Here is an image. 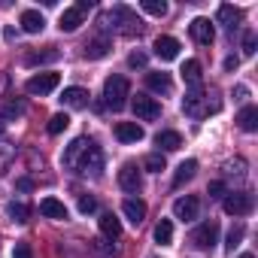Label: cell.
I'll return each instance as SVG.
<instances>
[{
    "label": "cell",
    "instance_id": "41",
    "mask_svg": "<svg viewBox=\"0 0 258 258\" xmlns=\"http://www.w3.org/2000/svg\"><path fill=\"white\" fill-rule=\"evenodd\" d=\"M234 94H237V97H246V94H249V88H246V85H237V88H234Z\"/></svg>",
    "mask_w": 258,
    "mask_h": 258
},
{
    "label": "cell",
    "instance_id": "44",
    "mask_svg": "<svg viewBox=\"0 0 258 258\" xmlns=\"http://www.w3.org/2000/svg\"><path fill=\"white\" fill-rule=\"evenodd\" d=\"M240 258H252V255H249V252H246V255H240Z\"/></svg>",
    "mask_w": 258,
    "mask_h": 258
},
{
    "label": "cell",
    "instance_id": "16",
    "mask_svg": "<svg viewBox=\"0 0 258 258\" xmlns=\"http://www.w3.org/2000/svg\"><path fill=\"white\" fill-rule=\"evenodd\" d=\"M40 213H43L46 219H55V222H64V219H67V207H64L58 198H43V201H40Z\"/></svg>",
    "mask_w": 258,
    "mask_h": 258
},
{
    "label": "cell",
    "instance_id": "10",
    "mask_svg": "<svg viewBox=\"0 0 258 258\" xmlns=\"http://www.w3.org/2000/svg\"><path fill=\"white\" fill-rule=\"evenodd\" d=\"M188 31H191V40L201 43V46H210V43L216 40V28L210 25V19H195V22L188 25Z\"/></svg>",
    "mask_w": 258,
    "mask_h": 258
},
{
    "label": "cell",
    "instance_id": "1",
    "mask_svg": "<svg viewBox=\"0 0 258 258\" xmlns=\"http://www.w3.org/2000/svg\"><path fill=\"white\" fill-rule=\"evenodd\" d=\"M64 167H70V170H76V173H82V176H97L100 173V167H103V152L94 146V140H88V137H79V140H73L70 146H67V152H64Z\"/></svg>",
    "mask_w": 258,
    "mask_h": 258
},
{
    "label": "cell",
    "instance_id": "17",
    "mask_svg": "<svg viewBox=\"0 0 258 258\" xmlns=\"http://www.w3.org/2000/svg\"><path fill=\"white\" fill-rule=\"evenodd\" d=\"M219 22H222L225 31L234 37V31H237V25H240V10L231 7V4H222V7H219Z\"/></svg>",
    "mask_w": 258,
    "mask_h": 258
},
{
    "label": "cell",
    "instance_id": "9",
    "mask_svg": "<svg viewBox=\"0 0 258 258\" xmlns=\"http://www.w3.org/2000/svg\"><path fill=\"white\" fill-rule=\"evenodd\" d=\"M118 185H121L124 191H131V195H137V191L143 188V176H140L137 164H124V167L118 170Z\"/></svg>",
    "mask_w": 258,
    "mask_h": 258
},
{
    "label": "cell",
    "instance_id": "7",
    "mask_svg": "<svg viewBox=\"0 0 258 258\" xmlns=\"http://www.w3.org/2000/svg\"><path fill=\"white\" fill-rule=\"evenodd\" d=\"M252 207H255V201H252L249 191H237V195H228L225 198V213L228 216H249Z\"/></svg>",
    "mask_w": 258,
    "mask_h": 258
},
{
    "label": "cell",
    "instance_id": "28",
    "mask_svg": "<svg viewBox=\"0 0 258 258\" xmlns=\"http://www.w3.org/2000/svg\"><path fill=\"white\" fill-rule=\"evenodd\" d=\"M155 240H158L161 246H167V243L173 240V225H170V219H161V222L155 225Z\"/></svg>",
    "mask_w": 258,
    "mask_h": 258
},
{
    "label": "cell",
    "instance_id": "22",
    "mask_svg": "<svg viewBox=\"0 0 258 258\" xmlns=\"http://www.w3.org/2000/svg\"><path fill=\"white\" fill-rule=\"evenodd\" d=\"M155 146L164 149V152H173V149L182 146V137H179V131H161V134L155 137Z\"/></svg>",
    "mask_w": 258,
    "mask_h": 258
},
{
    "label": "cell",
    "instance_id": "29",
    "mask_svg": "<svg viewBox=\"0 0 258 258\" xmlns=\"http://www.w3.org/2000/svg\"><path fill=\"white\" fill-rule=\"evenodd\" d=\"M46 61H58V49L49 46V52H31L28 55V64H46Z\"/></svg>",
    "mask_w": 258,
    "mask_h": 258
},
{
    "label": "cell",
    "instance_id": "31",
    "mask_svg": "<svg viewBox=\"0 0 258 258\" xmlns=\"http://www.w3.org/2000/svg\"><path fill=\"white\" fill-rule=\"evenodd\" d=\"M10 216H13V222H28L31 219V207L28 204H10Z\"/></svg>",
    "mask_w": 258,
    "mask_h": 258
},
{
    "label": "cell",
    "instance_id": "20",
    "mask_svg": "<svg viewBox=\"0 0 258 258\" xmlns=\"http://www.w3.org/2000/svg\"><path fill=\"white\" fill-rule=\"evenodd\" d=\"M100 234H103L106 240H118V237H121V222H118L112 213H103V216H100Z\"/></svg>",
    "mask_w": 258,
    "mask_h": 258
},
{
    "label": "cell",
    "instance_id": "27",
    "mask_svg": "<svg viewBox=\"0 0 258 258\" xmlns=\"http://www.w3.org/2000/svg\"><path fill=\"white\" fill-rule=\"evenodd\" d=\"M67 127H70V115L67 112H55L49 118V134H64Z\"/></svg>",
    "mask_w": 258,
    "mask_h": 258
},
{
    "label": "cell",
    "instance_id": "23",
    "mask_svg": "<svg viewBox=\"0 0 258 258\" xmlns=\"http://www.w3.org/2000/svg\"><path fill=\"white\" fill-rule=\"evenodd\" d=\"M195 173H198V161H182L179 167H176V176H173V188H179V185H185L188 179H195Z\"/></svg>",
    "mask_w": 258,
    "mask_h": 258
},
{
    "label": "cell",
    "instance_id": "15",
    "mask_svg": "<svg viewBox=\"0 0 258 258\" xmlns=\"http://www.w3.org/2000/svg\"><path fill=\"white\" fill-rule=\"evenodd\" d=\"M61 103H64V106H70V109H82V106H88V91H85V88H79V85L64 88Z\"/></svg>",
    "mask_w": 258,
    "mask_h": 258
},
{
    "label": "cell",
    "instance_id": "13",
    "mask_svg": "<svg viewBox=\"0 0 258 258\" xmlns=\"http://www.w3.org/2000/svg\"><path fill=\"white\" fill-rule=\"evenodd\" d=\"M115 140H121V143H140L143 140V127L137 121H118L115 124Z\"/></svg>",
    "mask_w": 258,
    "mask_h": 258
},
{
    "label": "cell",
    "instance_id": "11",
    "mask_svg": "<svg viewBox=\"0 0 258 258\" xmlns=\"http://www.w3.org/2000/svg\"><path fill=\"white\" fill-rule=\"evenodd\" d=\"M173 213H176V219L191 222V219H198V213H201V201H198L195 195H185V198H179V201L173 204Z\"/></svg>",
    "mask_w": 258,
    "mask_h": 258
},
{
    "label": "cell",
    "instance_id": "26",
    "mask_svg": "<svg viewBox=\"0 0 258 258\" xmlns=\"http://www.w3.org/2000/svg\"><path fill=\"white\" fill-rule=\"evenodd\" d=\"M182 79L188 82V85H201V79H204V73H201V61H185L182 64Z\"/></svg>",
    "mask_w": 258,
    "mask_h": 258
},
{
    "label": "cell",
    "instance_id": "38",
    "mask_svg": "<svg viewBox=\"0 0 258 258\" xmlns=\"http://www.w3.org/2000/svg\"><path fill=\"white\" fill-rule=\"evenodd\" d=\"M127 64H131V67H146V55L143 52H134L131 58H127Z\"/></svg>",
    "mask_w": 258,
    "mask_h": 258
},
{
    "label": "cell",
    "instance_id": "14",
    "mask_svg": "<svg viewBox=\"0 0 258 258\" xmlns=\"http://www.w3.org/2000/svg\"><path fill=\"white\" fill-rule=\"evenodd\" d=\"M121 213H124V219L131 222V225H140V222L146 219V204H143L140 198H127V201L121 204Z\"/></svg>",
    "mask_w": 258,
    "mask_h": 258
},
{
    "label": "cell",
    "instance_id": "12",
    "mask_svg": "<svg viewBox=\"0 0 258 258\" xmlns=\"http://www.w3.org/2000/svg\"><path fill=\"white\" fill-rule=\"evenodd\" d=\"M152 49H155V55H158L161 61H173V58H179V49H182V46H179L176 37H158Z\"/></svg>",
    "mask_w": 258,
    "mask_h": 258
},
{
    "label": "cell",
    "instance_id": "34",
    "mask_svg": "<svg viewBox=\"0 0 258 258\" xmlns=\"http://www.w3.org/2000/svg\"><path fill=\"white\" fill-rule=\"evenodd\" d=\"M146 170L161 173V170H164V155H149V158H146Z\"/></svg>",
    "mask_w": 258,
    "mask_h": 258
},
{
    "label": "cell",
    "instance_id": "2",
    "mask_svg": "<svg viewBox=\"0 0 258 258\" xmlns=\"http://www.w3.org/2000/svg\"><path fill=\"white\" fill-rule=\"evenodd\" d=\"M127 97H131V82L124 76H109L103 82V100L109 109H121L127 103Z\"/></svg>",
    "mask_w": 258,
    "mask_h": 258
},
{
    "label": "cell",
    "instance_id": "43",
    "mask_svg": "<svg viewBox=\"0 0 258 258\" xmlns=\"http://www.w3.org/2000/svg\"><path fill=\"white\" fill-rule=\"evenodd\" d=\"M4 131H7V118H4V115H0V134H4Z\"/></svg>",
    "mask_w": 258,
    "mask_h": 258
},
{
    "label": "cell",
    "instance_id": "37",
    "mask_svg": "<svg viewBox=\"0 0 258 258\" xmlns=\"http://www.w3.org/2000/svg\"><path fill=\"white\" fill-rule=\"evenodd\" d=\"M243 52L246 55H255V31H246L243 34Z\"/></svg>",
    "mask_w": 258,
    "mask_h": 258
},
{
    "label": "cell",
    "instance_id": "40",
    "mask_svg": "<svg viewBox=\"0 0 258 258\" xmlns=\"http://www.w3.org/2000/svg\"><path fill=\"white\" fill-rule=\"evenodd\" d=\"M237 67H240V58H237V55L225 58V70H237Z\"/></svg>",
    "mask_w": 258,
    "mask_h": 258
},
{
    "label": "cell",
    "instance_id": "3",
    "mask_svg": "<svg viewBox=\"0 0 258 258\" xmlns=\"http://www.w3.org/2000/svg\"><path fill=\"white\" fill-rule=\"evenodd\" d=\"M106 19L118 22V31H121V34H127V37L143 31V22H140L131 10H127V7H115V10H109V13H106Z\"/></svg>",
    "mask_w": 258,
    "mask_h": 258
},
{
    "label": "cell",
    "instance_id": "25",
    "mask_svg": "<svg viewBox=\"0 0 258 258\" xmlns=\"http://www.w3.org/2000/svg\"><path fill=\"white\" fill-rule=\"evenodd\" d=\"M109 52V40L106 37H97V40H91L88 46H85V58L88 61H97V58H103Z\"/></svg>",
    "mask_w": 258,
    "mask_h": 258
},
{
    "label": "cell",
    "instance_id": "45",
    "mask_svg": "<svg viewBox=\"0 0 258 258\" xmlns=\"http://www.w3.org/2000/svg\"><path fill=\"white\" fill-rule=\"evenodd\" d=\"M4 82H7V79H0V88H4Z\"/></svg>",
    "mask_w": 258,
    "mask_h": 258
},
{
    "label": "cell",
    "instance_id": "39",
    "mask_svg": "<svg viewBox=\"0 0 258 258\" xmlns=\"http://www.w3.org/2000/svg\"><path fill=\"white\" fill-rule=\"evenodd\" d=\"M225 195V182H210V198H222Z\"/></svg>",
    "mask_w": 258,
    "mask_h": 258
},
{
    "label": "cell",
    "instance_id": "8",
    "mask_svg": "<svg viewBox=\"0 0 258 258\" xmlns=\"http://www.w3.org/2000/svg\"><path fill=\"white\" fill-rule=\"evenodd\" d=\"M216 237H219V222H204V225H198L195 231H191V246H198V249H210L213 243H216Z\"/></svg>",
    "mask_w": 258,
    "mask_h": 258
},
{
    "label": "cell",
    "instance_id": "5",
    "mask_svg": "<svg viewBox=\"0 0 258 258\" xmlns=\"http://www.w3.org/2000/svg\"><path fill=\"white\" fill-rule=\"evenodd\" d=\"M182 112L188 115V118H204L207 112H210V106H207V94L204 91H191V94H185V100H182ZM216 112V109H213Z\"/></svg>",
    "mask_w": 258,
    "mask_h": 258
},
{
    "label": "cell",
    "instance_id": "36",
    "mask_svg": "<svg viewBox=\"0 0 258 258\" xmlns=\"http://www.w3.org/2000/svg\"><path fill=\"white\" fill-rule=\"evenodd\" d=\"M13 258H34V249H31V243H16V249H13Z\"/></svg>",
    "mask_w": 258,
    "mask_h": 258
},
{
    "label": "cell",
    "instance_id": "24",
    "mask_svg": "<svg viewBox=\"0 0 258 258\" xmlns=\"http://www.w3.org/2000/svg\"><path fill=\"white\" fill-rule=\"evenodd\" d=\"M79 25H82V13H79L76 7H70V10H64V13H61V25H58L61 31H67V34H70V31H76Z\"/></svg>",
    "mask_w": 258,
    "mask_h": 258
},
{
    "label": "cell",
    "instance_id": "4",
    "mask_svg": "<svg viewBox=\"0 0 258 258\" xmlns=\"http://www.w3.org/2000/svg\"><path fill=\"white\" fill-rule=\"evenodd\" d=\"M58 82H61V76H58V73H37V76H31V79H28V85H25V88H28V94H40V97H43V94L55 91V88H58Z\"/></svg>",
    "mask_w": 258,
    "mask_h": 258
},
{
    "label": "cell",
    "instance_id": "19",
    "mask_svg": "<svg viewBox=\"0 0 258 258\" xmlns=\"http://www.w3.org/2000/svg\"><path fill=\"white\" fill-rule=\"evenodd\" d=\"M237 124H240V131H258V109L255 106H243L237 112Z\"/></svg>",
    "mask_w": 258,
    "mask_h": 258
},
{
    "label": "cell",
    "instance_id": "42",
    "mask_svg": "<svg viewBox=\"0 0 258 258\" xmlns=\"http://www.w3.org/2000/svg\"><path fill=\"white\" fill-rule=\"evenodd\" d=\"M19 188H25V191H28V188H34V182H31V179H19Z\"/></svg>",
    "mask_w": 258,
    "mask_h": 258
},
{
    "label": "cell",
    "instance_id": "18",
    "mask_svg": "<svg viewBox=\"0 0 258 258\" xmlns=\"http://www.w3.org/2000/svg\"><path fill=\"white\" fill-rule=\"evenodd\" d=\"M19 22H22V31H28V34H40V31L46 28V19H43L37 10H25Z\"/></svg>",
    "mask_w": 258,
    "mask_h": 258
},
{
    "label": "cell",
    "instance_id": "32",
    "mask_svg": "<svg viewBox=\"0 0 258 258\" xmlns=\"http://www.w3.org/2000/svg\"><path fill=\"white\" fill-rule=\"evenodd\" d=\"M240 240H243V225H234L228 231V252H234V246H240Z\"/></svg>",
    "mask_w": 258,
    "mask_h": 258
},
{
    "label": "cell",
    "instance_id": "30",
    "mask_svg": "<svg viewBox=\"0 0 258 258\" xmlns=\"http://www.w3.org/2000/svg\"><path fill=\"white\" fill-rule=\"evenodd\" d=\"M140 7H143L149 16H158V19H161V16H167V4H164V0H143Z\"/></svg>",
    "mask_w": 258,
    "mask_h": 258
},
{
    "label": "cell",
    "instance_id": "35",
    "mask_svg": "<svg viewBox=\"0 0 258 258\" xmlns=\"http://www.w3.org/2000/svg\"><path fill=\"white\" fill-rule=\"evenodd\" d=\"M25 112V103H19V100H10L7 106H4V118H10V115H22Z\"/></svg>",
    "mask_w": 258,
    "mask_h": 258
},
{
    "label": "cell",
    "instance_id": "33",
    "mask_svg": "<svg viewBox=\"0 0 258 258\" xmlns=\"http://www.w3.org/2000/svg\"><path fill=\"white\" fill-rule=\"evenodd\" d=\"M94 210H97V201H94L91 195H82V198H79V213L88 216V213H94Z\"/></svg>",
    "mask_w": 258,
    "mask_h": 258
},
{
    "label": "cell",
    "instance_id": "6",
    "mask_svg": "<svg viewBox=\"0 0 258 258\" xmlns=\"http://www.w3.org/2000/svg\"><path fill=\"white\" fill-rule=\"evenodd\" d=\"M131 106H134L137 118H143V121H152V118L161 115V103H158L155 97H149V94H137V97L131 100Z\"/></svg>",
    "mask_w": 258,
    "mask_h": 258
},
{
    "label": "cell",
    "instance_id": "21",
    "mask_svg": "<svg viewBox=\"0 0 258 258\" xmlns=\"http://www.w3.org/2000/svg\"><path fill=\"white\" fill-rule=\"evenodd\" d=\"M146 85H149L152 91H158V94H167V91L173 88V79H170L167 73H146Z\"/></svg>",
    "mask_w": 258,
    "mask_h": 258
}]
</instances>
